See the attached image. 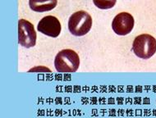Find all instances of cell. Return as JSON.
I'll return each mask as SVG.
<instances>
[{"instance_id": "6", "label": "cell", "mask_w": 156, "mask_h": 118, "mask_svg": "<svg viewBox=\"0 0 156 118\" xmlns=\"http://www.w3.org/2000/svg\"><path fill=\"white\" fill-rule=\"evenodd\" d=\"M38 30L44 35L56 38L61 33V23L58 19L54 16H47L42 18L37 26Z\"/></svg>"}, {"instance_id": "8", "label": "cell", "mask_w": 156, "mask_h": 118, "mask_svg": "<svg viewBox=\"0 0 156 118\" xmlns=\"http://www.w3.org/2000/svg\"><path fill=\"white\" fill-rule=\"evenodd\" d=\"M93 2L100 9H109L115 5L117 0H93Z\"/></svg>"}, {"instance_id": "4", "label": "cell", "mask_w": 156, "mask_h": 118, "mask_svg": "<svg viewBox=\"0 0 156 118\" xmlns=\"http://www.w3.org/2000/svg\"><path fill=\"white\" fill-rule=\"evenodd\" d=\"M18 43L25 48H31L36 43V32L32 23L24 19L18 22Z\"/></svg>"}, {"instance_id": "7", "label": "cell", "mask_w": 156, "mask_h": 118, "mask_svg": "<svg viewBox=\"0 0 156 118\" xmlns=\"http://www.w3.org/2000/svg\"><path fill=\"white\" fill-rule=\"evenodd\" d=\"M58 0H29V5L33 11L37 12L50 11L57 6Z\"/></svg>"}, {"instance_id": "3", "label": "cell", "mask_w": 156, "mask_h": 118, "mask_svg": "<svg viewBox=\"0 0 156 118\" xmlns=\"http://www.w3.org/2000/svg\"><path fill=\"white\" fill-rule=\"evenodd\" d=\"M132 50L140 58H150L156 53V40L148 34L139 35L134 40Z\"/></svg>"}, {"instance_id": "1", "label": "cell", "mask_w": 156, "mask_h": 118, "mask_svg": "<svg viewBox=\"0 0 156 118\" xmlns=\"http://www.w3.org/2000/svg\"><path fill=\"white\" fill-rule=\"evenodd\" d=\"M54 66L58 72H76L80 66V58L75 51L72 49H63L55 57Z\"/></svg>"}, {"instance_id": "2", "label": "cell", "mask_w": 156, "mask_h": 118, "mask_svg": "<svg viewBox=\"0 0 156 118\" xmlns=\"http://www.w3.org/2000/svg\"><path fill=\"white\" fill-rule=\"evenodd\" d=\"M92 26V18L85 11L73 13L68 21V29L73 35L82 36L89 32Z\"/></svg>"}, {"instance_id": "5", "label": "cell", "mask_w": 156, "mask_h": 118, "mask_svg": "<svg viewBox=\"0 0 156 118\" xmlns=\"http://www.w3.org/2000/svg\"><path fill=\"white\" fill-rule=\"evenodd\" d=\"M134 27V18L128 12H121L113 18L112 28L119 35H128Z\"/></svg>"}]
</instances>
